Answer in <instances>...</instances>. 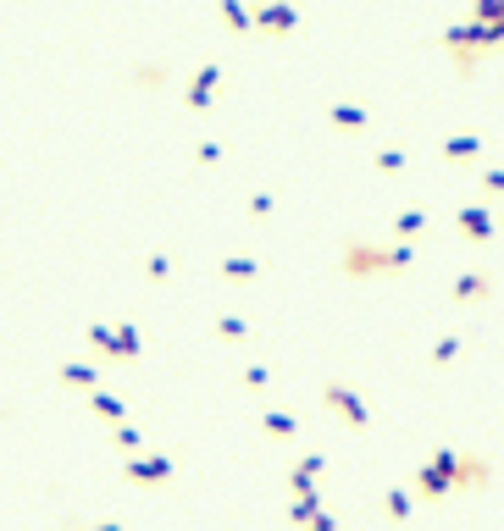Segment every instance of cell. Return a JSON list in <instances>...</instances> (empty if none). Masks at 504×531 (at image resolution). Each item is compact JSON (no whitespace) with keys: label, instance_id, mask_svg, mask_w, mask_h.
<instances>
[{"label":"cell","instance_id":"obj_21","mask_svg":"<svg viewBox=\"0 0 504 531\" xmlns=\"http://www.w3.org/2000/svg\"><path fill=\"white\" fill-rule=\"evenodd\" d=\"M477 189H482V200H504V166H482Z\"/></svg>","mask_w":504,"mask_h":531},{"label":"cell","instance_id":"obj_25","mask_svg":"<svg viewBox=\"0 0 504 531\" xmlns=\"http://www.w3.org/2000/svg\"><path fill=\"white\" fill-rule=\"evenodd\" d=\"M294 471L311 476V482H322V476H327V460H322V454H300V460H294Z\"/></svg>","mask_w":504,"mask_h":531},{"label":"cell","instance_id":"obj_15","mask_svg":"<svg viewBox=\"0 0 504 531\" xmlns=\"http://www.w3.org/2000/svg\"><path fill=\"white\" fill-rule=\"evenodd\" d=\"M261 432H266V437H277V443H294V437H300V421L266 404V410H261Z\"/></svg>","mask_w":504,"mask_h":531},{"label":"cell","instance_id":"obj_5","mask_svg":"<svg viewBox=\"0 0 504 531\" xmlns=\"http://www.w3.org/2000/svg\"><path fill=\"white\" fill-rule=\"evenodd\" d=\"M122 476H128L133 487H167L172 476H178V460H172V454L133 449V454H128V465H122Z\"/></svg>","mask_w":504,"mask_h":531},{"label":"cell","instance_id":"obj_29","mask_svg":"<svg viewBox=\"0 0 504 531\" xmlns=\"http://www.w3.org/2000/svg\"><path fill=\"white\" fill-rule=\"evenodd\" d=\"M272 211H277V200H272V194H250V216H255V222H266Z\"/></svg>","mask_w":504,"mask_h":531},{"label":"cell","instance_id":"obj_7","mask_svg":"<svg viewBox=\"0 0 504 531\" xmlns=\"http://www.w3.org/2000/svg\"><path fill=\"white\" fill-rule=\"evenodd\" d=\"M455 227H460V238H466L471 249L493 244V233H499V222H493L488 200H477V205H460V211H455Z\"/></svg>","mask_w":504,"mask_h":531},{"label":"cell","instance_id":"obj_24","mask_svg":"<svg viewBox=\"0 0 504 531\" xmlns=\"http://www.w3.org/2000/svg\"><path fill=\"white\" fill-rule=\"evenodd\" d=\"M471 17L477 23H504V0H471Z\"/></svg>","mask_w":504,"mask_h":531},{"label":"cell","instance_id":"obj_1","mask_svg":"<svg viewBox=\"0 0 504 531\" xmlns=\"http://www.w3.org/2000/svg\"><path fill=\"white\" fill-rule=\"evenodd\" d=\"M410 260H416V249H410L405 238H394V244L349 238V244L338 249V272H344L349 283H377V277H405Z\"/></svg>","mask_w":504,"mask_h":531},{"label":"cell","instance_id":"obj_8","mask_svg":"<svg viewBox=\"0 0 504 531\" xmlns=\"http://www.w3.org/2000/svg\"><path fill=\"white\" fill-rule=\"evenodd\" d=\"M216 89H222V61H205V67L189 78V89H183V106H189V111H211L216 106Z\"/></svg>","mask_w":504,"mask_h":531},{"label":"cell","instance_id":"obj_19","mask_svg":"<svg viewBox=\"0 0 504 531\" xmlns=\"http://www.w3.org/2000/svg\"><path fill=\"white\" fill-rule=\"evenodd\" d=\"M421 233H427V211H399V216H394V238H405V244H416Z\"/></svg>","mask_w":504,"mask_h":531},{"label":"cell","instance_id":"obj_13","mask_svg":"<svg viewBox=\"0 0 504 531\" xmlns=\"http://www.w3.org/2000/svg\"><path fill=\"white\" fill-rule=\"evenodd\" d=\"M56 377H61V388H84V393H89V388L100 382V360H67Z\"/></svg>","mask_w":504,"mask_h":531},{"label":"cell","instance_id":"obj_17","mask_svg":"<svg viewBox=\"0 0 504 531\" xmlns=\"http://www.w3.org/2000/svg\"><path fill=\"white\" fill-rule=\"evenodd\" d=\"M455 354H460V332H444V338L432 343L427 366H432V371H449V366H455Z\"/></svg>","mask_w":504,"mask_h":531},{"label":"cell","instance_id":"obj_9","mask_svg":"<svg viewBox=\"0 0 504 531\" xmlns=\"http://www.w3.org/2000/svg\"><path fill=\"white\" fill-rule=\"evenodd\" d=\"M438 155H444L449 166H471V161H482V155H488V139H482L477 128L449 133V139H438Z\"/></svg>","mask_w":504,"mask_h":531},{"label":"cell","instance_id":"obj_14","mask_svg":"<svg viewBox=\"0 0 504 531\" xmlns=\"http://www.w3.org/2000/svg\"><path fill=\"white\" fill-rule=\"evenodd\" d=\"M255 277H261V260H255V255H228V260H222V283L244 288V283H255Z\"/></svg>","mask_w":504,"mask_h":531},{"label":"cell","instance_id":"obj_31","mask_svg":"<svg viewBox=\"0 0 504 531\" xmlns=\"http://www.w3.org/2000/svg\"><path fill=\"white\" fill-rule=\"evenodd\" d=\"M133 83H150V89H156V83H167V72H161V67H139V72H133Z\"/></svg>","mask_w":504,"mask_h":531},{"label":"cell","instance_id":"obj_3","mask_svg":"<svg viewBox=\"0 0 504 531\" xmlns=\"http://www.w3.org/2000/svg\"><path fill=\"white\" fill-rule=\"evenodd\" d=\"M322 404H327V415H333L338 426H349V432H372V404L360 399L349 382H327Z\"/></svg>","mask_w":504,"mask_h":531},{"label":"cell","instance_id":"obj_4","mask_svg":"<svg viewBox=\"0 0 504 531\" xmlns=\"http://www.w3.org/2000/svg\"><path fill=\"white\" fill-rule=\"evenodd\" d=\"M455 454L460 449H438L427 465L416 471V493L427 498V504H444V498H455Z\"/></svg>","mask_w":504,"mask_h":531},{"label":"cell","instance_id":"obj_18","mask_svg":"<svg viewBox=\"0 0 504 531\" xmlns=\"http://www.w3.org/2000/svg\"><path fill=\"white\" fill-rule=\"evenodd\" d=\"M89 410H95L100 421H122V415H128V404H122L117 393H100V388H89Z\"/></svg>","mask_w":504,"mask_h":531},{"label":"cell","instance_id":"obj_10","mask_svg":"<svg viewBox=\"0 0 504 531\" xmlns=\"http://www.w3.org/2000/svg\"><path fill=\"white\" fill-rule=\"evenodd\" d=\"M455 305H488L493 299V272H482V266H466V272L455 277Z\"/></svg>","mask_w":504,"mask_h":531},{"label":"cell","instance_id":"obj_20","mask_svg":"<svg viewBox=\"0 0 504 531\" xmlns=\"http://www.w3.org/2000/svg\"><path fill=\"white\" fill-rule=\"evenodd\" d=\"M405 166H410L405 150H394V144H383V150H377V172H383V177H399Z\"/></svg>","mask_w":504,"mask_h":531},{"label":"cell","instance_id":"obj_26","mask_svg":"<svg viewBox=\"0 0 504 531\" xmlns=\"http://www.w3.org/2000/svg\"><path fill=\"white\" fill-rule=\"evenodd\" d=\"M383 515H388V520H410V498H405V493H399V487H394V493H388Z\"/></svg>","mask_w":504,"mask_h":531},{"label":"cell","instance_id":"obj_22","mask_svg":"<svg viewBox=\"0 0 504 531\" xmlns=\"http://www.w3.org/2000/svg\"><path fill=\"white\" fill-rule=\"evenodd\" d=\"M216 338L244 343V338H250V321H239V316H216Z\"/></svg>","mask_w":504,"mask_h":531},{"label":"cell","instance_id":"obj_28","mask_svg":"<svg viewBox=\"0 0 504 531\" xmlns=\"http://www.w3.org/2000/svg\"><path fill=\"white\" fill-rule=\"evenodd\" d=\"M144 277H150V283H167V277H172V260H167V255H150V266H144Z\"/></svg>","mask_w":504,"mask_h":531},{"label":"cell","instance_id":"obj_27","mask_svg":"<svg viewBox=\"0 0 504 531\" xmlns=\"http://www.w3.org/2000/svg\"><path fill=\"white\" fill-rule=\"evenodd\" d=\"M244 388H272V366H244Z\"/></svg>","mask_w":504,"mask_h":531},{"label":"cell","instance_id":"obj_12","mask_svg":"<svg viewBox=\"0 0 504 531\" xmlns=\"http://www.w3.org/2000/svg\"><path fill=\"white\" fill-rule=\"evenodd\" d=\"M327 122H333L338 133H372V111L366 106H349V100H333V106H327Z\"/></svg>","mask_w":504,"mask_h":531},{"label":"cell","instance_id":"obj_6","mask_svg":"<svg viewBox=\"0 0 504 531\" xmlns=\"http://www.w3.org/2000/svg\"><path fill=\"white\" fill-rule=\"evenodd\" d=\"M250 28H261V34H294L300 28V0H255L250 6Z\"/></svg>","mask_w":504,"mask_h":531},{"label":"cell","instance_id":"obj_23","mask_svg":"<svg viewBox=\"0 0 504 531\" xmlns=\"http://www.w3.org/2000/svg\"><path fill=\"white\" fill-rule=\"evenodd\" d=\"M111 426H117V432H111V437H117V449H122V454L144 449V437H139V426H128V415H122V421H111Z\"/></svg>","mask_w":504,"mask_h":531},{"label":"cell","instance_id":"obj_16","mask_svg":"<svg viewBox=\"0 0 504 531\" xmlns=\"http://www.w3.org/2000/svg\"><path fill=\"white\" fill-rule=\"evenodd\" d=\"M216 17H222V28H233V34H250V6H244V0H216Z\"/></svg>","mask_w":504,"mask_h":531},{"label":"cell","instance_id":"obj_30","mask_svg":"<svg viewBox=\"0 0 504 531\" xmlns=\"http://www.w3.org/2000/svg\"><path fill=\"white\" fill-rule=\"evenodd\" d=\"M194 161H200V166H216V161H222V144H216V139H205L200 150H194Z\"/></svg>","mask_w":504,"mask_h":531},{"label":"cell","instance_id":"obj_2","mask_svg":"<svg viewBox=\"0 0 504 531\" xmlns=\"http://www.w3.org/2000/svg\"><path fill=\"white\" fill-rule=\"evenodd\" d=\"M89 349L106 360V366H133L144 354V338L133 321H122V327H89Z\"/></svg>","mask_w":504,"mask_h":531},{"label":"cell","instance_id":"obj_11","mask_svg":"<svg viewBox=\"0 0 504 531\" xmlns=\"http://www.w3.org/2000/svg\"><path fill=\"white\" fill-rule=\"evenodd\" d=\"M493 482V460H482V454H455V493H477V487Z\"/></svg>","mask_w":504,"mask_h":531}]
</instances>
